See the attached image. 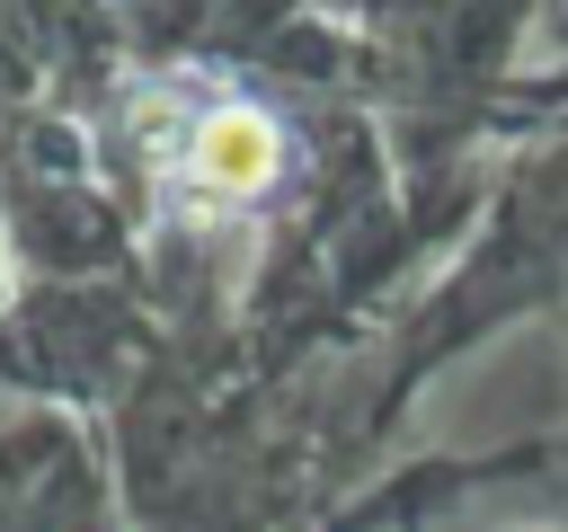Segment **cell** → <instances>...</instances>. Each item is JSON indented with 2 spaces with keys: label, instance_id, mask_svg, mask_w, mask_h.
<instances>
[{
  "label": "cell",
  "instance_id": "obj_1",
  "mask_svg": "<svg viewBox=\"0 0 568 532\" xmlns=\"http://www.w3.org/2000/svg\"><path fill=\"white\" fill-rule=\"evenodd\" d=\"M133 133H151L160 177L178 186V204L195 222L213 213H248L293 177V133L266 98L213 89V98H178V89H133Z\"/></svg>",
  "mask_w": 568,
  "mask_h": 532
},
{
  "label": "cell",
  "instance_id": "obj_2",
  "mask_svg": "<svg viewBox=\"0 0 568 532\" xmlns=\"http://www.w3.org/2000/svg\"><path fill=\"white\" fill-rule=\"evenodd\" d=\"M0 284H9V222H0Z\"/></svg>",
  "mask_w": 568,
  "mask_h": 532
}]
</instances>
